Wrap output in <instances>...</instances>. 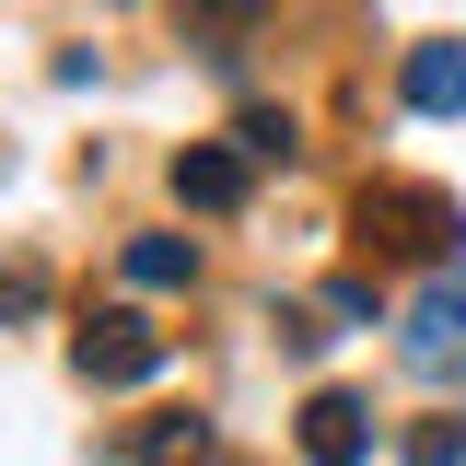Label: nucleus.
Segmentation results:
<instances>
[{"label": "nucleus", "mask_w": 466, "mask_h": 466, "mask_svg": "<svg viewBox=\"0 0 466 466\" xmlns=\"http://www.w3.org/2000/svg\"><path fill=\"white\" fill-rule=\"evenodd\" d=\"M116 268H128L140 291H187V280H198V245H187V233H128Z\"/></svg>", "instance_id": "obj_7"}, {"label": "nucleus", "mask_w": 466, "mask_h": 466, "mask_svg": "<svg viewBox=\"0 0 466 466\" xmlns=\"http://www.w3.org/2000/svg\"><path fill=\"white\" fill-rule=\"evenodd\" d=\"M70 373H82V385H152V373H164V327H140V315H94V327L70 339Z\"/></svg>", "instance_id": "obj_3"}, {"label": "nucleus", "mask_w": 466, "mask_h": 466, "mask_svg": "<svg viewBox=\"0 0 466 466\" xmlns=\"http://www.w3.org/2000/svg\"><path fill=\"white\" fill-rule=\"evenodd\" d=\"M0 315H47V268L35 257H0Z\"/></svg>", "instance_id": "obj_9"}, {"label": "nucleus", "mask_w": 466, "mask_h": 466, "mask_svg": "<svg viewBox=\"0 0 466 466\" xmlns=\"http://www.w3.org/2000/svg\"><path fill=\"white\" fill-rule=\"evenodd\" d=\"M408 466H466V420H420L408 431Z\"/></svg>", "instance_id": "obj_10"}, {"label": "nucleus", "mask_w": 466, "mask_h": 466, "mask_svg": "<svg viewBox=\"0 0 466 466\" xmlns=\"http://www.w3.org/2000/svg\"><path fill=\"white\" fill-rule=\"evenodd\" d=\"M233 24H257V0H187V35H233Z\"/></svg>", "instance_id": "obj_11"}, {"label": "nucleus", "mask_w": 466, "mask_h": 466, "mask_svg": "<svg viewBox=\"0 0 466 466\" xmlns=\"http://www.w3.org/2000/svg\"><path fill=\"white\" fill-rule=\"evenodd\" d=\"M408 106H420V116H466V35L408 47Z\"/></svg>", "instance_id": "obj_6"}, {"label": "nucleus", "mask_w": 466, "mask_h": 466, "mask_svg": "<svg viewBox=\"0 0 466 466\" xmlns=\"http://www.w3.org/2000/svg\"><path fill=\"white\" fill-rule=\"evenodd\" d=\"M245 187H257V164H245L233 140H187V152H175V198H187V210H210V222L245 210Z\"/></svg>", "instance_id": "obj_5"}, {"label": "nucleus", "mask_w": 466, "mask_h": 466, "mask_svg": "<svg viewBox=\"0 0 466 466\" xmlns=\"http://www.w3.org/2000/svg\"><path fill=\"white\" fill-rule=\"evenodd\" d=\"M233 140H245V152H257V164H280V152H291V128H280V116H268V106L245 116V128H233Z\"/></svg>", "instance_id": "obj_12"}, {"label": "nucleus", "mask_w": 466, "mask_h": 466, "mask_svg": "<svg viewBox=\"0 0 466 466\" xmlns=\"http://www.w3.org/2000/svg\"><path fill=\"white\" fill-rule=\"evenodd\" d=\"M303 455H315V466H361V455H373V397L315 385V397H303Z\"/></svg>", "instance_id": "obj_4"}, {"label": "nucleus", "mask_w": 466, "mask_h": 466, "mask_svg": "<svg viewBox=\"0 0 466 466\" xmlns=\"http://www.w3.org/2000/svg\"><path fill=\"white\" fill-rule=\"evenodd\" d=\"M455 233H466L455 198L420 187V175H373V187H361V245H385V257H443ZM443 268H455V257H443Z\"/></svg>", "instance_id": "obj_1"}, {"label": "nucleus", "mask_w": 466, "mask_h": 466, "mask_svg": "<svg viewBox=\"0 0 466 466\" xmlns=\"http://www.w3.org/2000/svg\"><path fill=\"white\" fill-rule=\"evenodd\" d=\"M140 466H222V443H210V420H152Z\"/></svg>", "instance_id": "obj_8"}, {"label": "nucleus", "mask_w": 466, "mask_h": 466, "mask_svg": "<svg viewBox=\"0 0 466 466\" xmlns=\"http://www.w3.org/2000/svg\"><path fill=\"white\" fill-rule=\"evenodd\" d=\"M397 350H408V373H466V268H431V291L408 303V327H397Z\"/></svg>", "instance_id": "obj_2"}]
</instances>
